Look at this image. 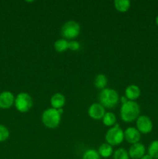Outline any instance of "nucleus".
<instances>
[{
	"label": "nucleus",
	"instance_id": "11",
	"mask_svg": "<svg viewBox=\"0 0 158 159\" xmlns=\"http://www.w3.org/2000/svg\"><path fill=\"white\" fill-rule=\"evenodd\" d=\"M129 156L133 159H140L146 155V148L142 143L132 144L128 151Z\"/></svg>",
	"mask_w": 158,
	"mask_h": 159
},
{
	"label": "nucleus",
	"instance_id": "20",
	"mask_svg": "<svg viewBox=\"0 0 158 159\" xmlns=\"http://www.w3.org/2000/svg\"><path fill=\"white\" fill-rule=\"evenodd\" d=\"M113 159H129V153L125 148H118L113 152Z\"/></svg>",
	"mask_w": 158,
	"mask_h": 159
},
{
	"label": "nucleus",
	"instance_id": "17",
	"mask_svg": "<svg viewBox=\"0 0 158 159\" xmlns=\"http://www.w3.org/2000/svg\"><path fill=\"white\" fill-rule=\"evenodd\" d=\"M102 122L107 127H113L116 124V116L112 112H106L102 118Z\"/></svg>",
	"mask_w": 158,
	"mask_h": 159
},
{
	"label": "nucleus",
	"instance_id": "12",
	"mask_svg": "<svg viewBox=\"0 0 158 159\" xmlns=\"http://www.w3.org/2000/svg\"><path fill=\"white\" fill-rule=\"evenodd\" d=\"M140 94L141 91L139 87L134 84L128 85L125 90V96L128 100L130 101H135L136 99H137Z\"/></svg>",
	"mask_w": 158,
	"mask_h": 159
},
{
	"label": "nucleus",
	"instance_id": "25",
	"mask_svg": "<svg viewBox=\"0 0 158 159\" xmlns=\"http://www.w3.org/2000/svg\"><path fill=\"white\" fill-rule=\"evenodd\" d=\"M140 159H153V158H152V157L150 156V155H149L148 154H147V155H143V156Z\"/></svg>",
	"mask_w": 158,
	"mask_h": 159
},
{
	"label": "nucleus",
	"instance_id": "21",
	"mask_svg": "<svg viewBox=\"0 0 158 159\" xmlns=\"http://www.w3.org/2000/svg\"><path fill=\"white\" fill-rule=\"evenodd\" d=\"M82 159H100V155L95 149H88L84 152Z\"/></svg>",
	"mask_w": 158,
	"mask_h": 159
},
{
	"label": "nucleus",
	"instance_id": "7",
	"mask_svg": "<svg viewBox=\"0 0 158 159\" xmlns=\"http://www.w3.org/2000/svg\"><path fill=\"white\" fill-rule=\"evenodd\" d=\"M136 129L139 131L140 134H147L150 133L153 130V122L149 116L146 115L139 116L136 120Z\"/></svg>",
	"mask_w": 158,
	"mask_h": 159
},
{
	"label": "nucleus",
	"instance_id": "13",
	"mask_svg": "<svg viewBox=\"0 0 158 159\" xmlns=\"http://www.w3.org/2000/svg\"><path fill=\"white\" fill-rule=\"evenodd\" d=\"M65 99L64 96L60 93H57L53 95L50 98V105L52 108L56 109V110H60L64 107L65 105Z\"/></svg>",
	"mask_w": 158,
	"mask_h": 159
},
{
	"label": "nucleus",
	"instance_id": "1",
	"mask_svg": "<svg viewBox=\"0 0 158 159\" xmlns=\"http://www.w3.org/2000/svg\"><path fill=\"white\" fill-rule=\"evenodd\" d=\"M140 107L136 101L128 100L122 104L120 107V116L122 121L125 123H132L136 120L139 116Z\"/></svg>",
	"mask_w": 158,
	"mask_h": 159
},
{
	"label": "nucleus",
	"instance_id": "23",
	"mask_svg": "<svg viewBox=\"0 0 158 159\" xmlns=\"http://www.w3.org/2000/svg\"><path fill=\"white\" fill-rule=\"evenodd\" d=\"M80 48V43L79 42L76 41V40H71L69 41L68 43V49H70L72 51H76L77 50H79Z\"/></svg>",
	"mask_w": 158,
	"mask_h": 159
},
{
	"label": "nucleus",
	"instance_id": "16",
	"mask_svg": "<svg viewBox=\"0 0 158 159\" xmlns=\"http://www.w3.org/2000/svg\"><path fill=\"white\" fill-rule=\"evenodd\" d=\"M107 83H108V79L104 74H99L94 78V85L98 89L102 90L105 89Z\"/></svg>",
	"mask_w": 158,
	"mask_h": 159
},
{
	"label": "nucleus",
	"instance_id": "14",
	"mask_svg": "<svg viewBox=\"0 0 158 159\" xmlns=\"http://www.w3.org/2000/svg\"><path fill=\"white\" fill-rule=\"evenodd\" d=\"M98 152H99L100 157H102L104 158H108L113 155L114 152H113L112 146L108 144V143H103L99 146Z\"/></svg>",
	"mask_w": 158,
	"mask_h": 159
},
{
	"label": "nucleus",
	"instance_id": "15",
	"mask_svg": "<svg viewBox=\"0 0 158 159\" xmlns=\"http://www.w3.org/2000/svg\"><path fill=\"white\" fill-rule=\"evenodd\" d=\"M131 3L129 0H115L114 7L119 12H125L129 9Z\"/></svg>",
	"mask_w": 158,
	"mask_h": 159
},
{
	"label": "nucleus",
	"instance_id": "18",
	"mask_svg": "<svg viewBox=\"0 0 158 159\" xmlns=\"http://www.w3.org/2000/svg\"><path fill=\"white\" fill-rule=\"evenodd\" d=\"M68 43H69L68 40L64 38L59 39L54 42V49L57 52L63 53L68 49Z\"/></svg>",
	"mask_w": 158,
	"mask_h": 159
},
{
	"label": "nucleus",
	"instance_id": "26",
	"mask_svg": "<svg viewBox=\"0 0 158 159\" xmlns=\"http://www.w3.org/2000/svg\"><path fill=\"white\" fill-rule=\"evenodd\" d=\"M156 25L158 26V16H156Z\"/></svg>",
	"mask_w": 158,
	"mask_h": 159
},
{
	"label": "nucleus",
	"instance_id": "22",
	"mask_svg": "<svg viewBox=\"0 0 158 159\" xmlns=\"http://www.w3.org/2000/svg\"><path fill=\"white\" fill-rule=\"evenodd\" d=\"M9 130L6 126L0 124V143L6 141L9 138Z\"/></svg>",
	"mask_w": 158,
	"mask_h": 159
},
{
	"label": "nucleus",
	"instance_id": "2",
	"mask_svg": "<svg viewBox=\"0 0 158 159\" xmlns=\"http://www.w3.org/2000/svg\"><path fill=\"white\" fill-rule=\"evenodd\" d=\"M63 110H56L54 108H48L43 112L41 120L43 125L50 129H54L57 127L61 120V113Z\"/></svg>",
	"mask_w": 158,
	"mask_h": 159
},
{
	"label": "nucleus",
	"instance_id": "9",
	"mask_svg": "<svg viewBox=\"0 0 158 159\" xmlns=\"http://www.w3.org/2000/svg\"><path fill=\"white\" fill-rule=\"evenodd\" d=\"M124 139L131 144H136L140 141L141 134L136 127H127L124 131Z\"/></svg>",
	"mask_w": 158,
	"mask_h": 159
},
{
	"label": "nucleus",
	"instance_id": "24",
	"mask_svg": "<svg viewBox=\"0 0 158 159\" xmlns=\"http://www.w3.org/2000/svg\"><path fill=\"white\" fill-rule=\"evenodd\" d=\"M119 100L122 102V104H123V103H125V102H126L127 101H128V99H127V98L125 97V96H122V97L119 99Z\"/></svg>",
	"mask_w": 158,
	"mask_h": 159
},
{
	"label": "nucleus",
	"instance_id": "3",
	"mask_svg": "<svg viewBox=\"0 0 158 159\" xmlns=\"http://www.w3.org/2000/svg\"><path fill=\"white\" fill-rule=\"evenodd\" d=\"M99 103L105 108L112 109L119 103V93L115 89L105 88L101 90L99 96Z\"/></svg>",
	"mask_w": 158,
	"mask_h": 159
},
{
	"label": "nucleus",
	"instance_id": "5",
	"mask_svg": "<svg viewBox=\"0 0 158 159\" xmlns=\"http://www.w3.org/2000/svg\"><path fill=\"white\" fill-rule=\"evenodd\" d=\"M80 31L81 26L79 23L74 20H69L63 25L60 33H61L62 37L65 40H74V39L78 37Z\"/></svg>",
	"mask_w": 158,
	"mask_h": 159
},
{
	"label": "nucleus",
	"instance_id": "6",
	"mask_svg": "<svg viewBox=\"0 0 158 159\" xmlns=\"http://www.w3.org/2000/svg\"><path fill=\"white\" fill-rule=\"evenodd\" d=\"M33 99L29 94L26 93H19L15 98V109L20 113H26L29 111L33 107Z\"/></svg>",
	"mask_w": 158,
	"mask_h": 159
},
{
	"label": "nucleus",
	"instance_id": "10",
	"mask_svg": "<svg viewBox=\"0 0 158 159\" xmlns=\"http://www.w3.org/2000/svg\"><path fill=\"white\" fill-rule=\"evenodd\" d=\"M15 96L9 91H3L0 93V109L6 110L13 106Z\"/></svg>",
	"mask_w": 158,
	"mask_h": 159
},
{
	"label": "nucleus",
	"instance_id": "19",
	"mask_svg": "<svg viewBox=\"0 0 158 159\" xmlns=\"http://www.w3.org/2000/svg\"><path fill=\"white\" fill-rule=\"evenodd\" d=\"M148 155L153 159H158V140L150 143L148 147Z\"/></svg>",
	"mask_w": 158,
	"mask_h": 159
},
{
	"label": "nucleus",
	"instance_id": "8",
	"mask_svg": "<svg viewBox=\"0 0 158 159\" xmlns=\"http://www.w3.org/2000/svg\"><path fill=\"white\" fill-rule=\"evenodd\" d=\"M88 113L91 119L95 120H102L106 112H105V108L103 106L98 102H94L90 106Z\"/></svg>",
	"mask_w": 158,
	"mask_h": 159
},
{
	"label": "nucleus",
	"instance_id": "4",
	"mask_svg": "<svg viewBox=\"0 0 158 159\" xmlns=\"http://www.w3.org/2000/svg\"><path fill=\"white\" fill-rule=\"evenodd\" d=\"M124 140V131L121 129L120 126L116 124L110 127L105 134L106 143L112 146H117L122 144Z\"/></svg>",
	"mask_w": 158,
	"mask_h": 159
}]
</instances>
